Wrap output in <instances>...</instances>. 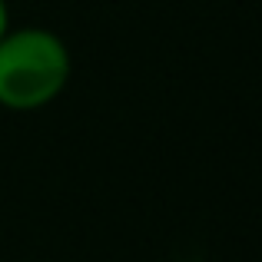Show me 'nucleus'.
Returning <instances> with one entry per match:
<instances>
[{
  "label": "nucleus",
  "mask_w": 262,
  "mask_h": 262,
  "mask_svg": "<svg viewBox=\"0 0 262 262\" xmlns=\"http://www.w3.org/2000/svg\"><path fill=\"white\" fill-rule=\"evenodd\" d=\"M73 77L63 37L47 27H10L0 40V106L37 113L50 106Z\"/></svg>",
  "instance_id": "f257e3e1"
},
{
  "label": "nucleus",
  "mask_w": 262,
  "mask_h": 262,
  "mask_svg": "<svg viewBox=\"0 0 262 262\" xmlns=\"http://www.w3.org/2000/svg\"><path fill=\"white\" fill-rule=\"evenodd\" d=\"M7 30H10V10H7V0H0V40L7 37Z\"/></svg>",
  "instance_id": "f03ea898"
}]
</instances>
